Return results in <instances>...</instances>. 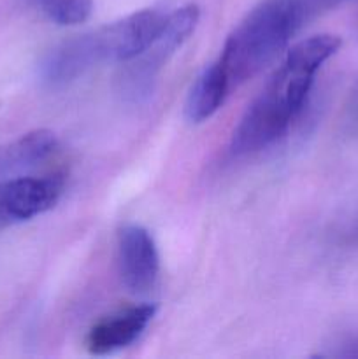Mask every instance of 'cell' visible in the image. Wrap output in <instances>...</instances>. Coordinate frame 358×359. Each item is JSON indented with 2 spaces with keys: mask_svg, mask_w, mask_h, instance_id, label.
I'll return each instance as SVG.
<instances>
[{
  "mask_svg": "<svg viewBox=\"0 0 358 359\" xmlns=\"http://www.w3.org/2000/svg\"><path fill=\"white\" fill-rule=\"evenodd\" d=\"M304 27L291 0H263L228 35L220 62L230 90L258 74Z\"/></svg>",
  "mask_w": 358,
  "mask_h": 359,
  "instance_id": "obj_1",
  "label": "cell"
},
{
  "mask_svg": "<svg viewBox=\"0 0 358 359\" xmlns=\"http://www.w3.org/2000/svg\"><path fill=\"white\" fill-rule=\"evenodd\" d=\"M297 112L283 88L270 77L260 97L246 109L239 121L232 135V154L242 156L265 149L286 132Z\"/></svg>",
  "mask_w": 358,
  "mask_h": 359,
  "instance_id": "obj_2",
  "label": "cell"
},
{
  "mask_svg": "<svg viewBox=\"0 0 358 359\" xmlns=\"http://www.w3.org/2000/svg\"><path fill=\"white\" fill-rule=\"evenodd\" d=\"M200 9L195 4H186L174 13L167 14V21L161 30L160 37L150 46L144 53L130 60L121 77V86L126 95L133 98H140L150 93L153 88V81L160 72L164 62H167L175 49L181 48L190 35L195 32L199 23Z\"/></svg>",
  "mask_w": 358,
  "mask_h": 359,
  "instance_id": "obj_3",
  "label": "cell"
},
{
  "mask_svg": "<svg viewBox=\"0 0 358 359\" xmlns=\"http://www.w3.org/2000/svg\"><path fill=\"white\" fill-rule=\"evenodd\" d=\"M165 21L167 14L161 11L144 9L97 30L104 62H130L139 56L160 37Z\"/></svg>",
  "mask_w": 358,
  "mask_h": 359,
  "instance_id": "obj_4",
  "label": "cell"
},
{
  "mask_svg": "<svg viewBox=\"0 0 358 359\" xmlns=\"http://www.w3.org/2000/svg\"><path fill=\"white\" fill-rule=\"evenodd\" d=\"M118 259L123 283L133 293H144L157 283L160 256L146 228L126 224L119 230Z\"/></svg>",
  "mask_w": 358,
  "mask_h": 359,
  "instance_id": "obj_5",
  "label": "cell"
},
{
  "mask_svg": "<svg viewBox=\"0 0 358 359\" xmlns=\"http://www.w3.org/2000/svg\"><path fill=\"white\" fill-rule=\"evenodd\" d=\"M154 305H139L119 314L102 319L88 332L86 349L95 356H104L135 342L154 318Z\"/></svg>",
  "mask_w": 358,
  "mask_h": 359,
  "instance_id": "obj_6",
  "label": "cell"
},
{
  "mask_svg": "<svg viewBox=\"0 0 358 359\" xmlns=\"http://www.w3.org/2000/svg\"><path fill=\"white\" fill-rule=\"evenodd\" d=\"M104 62L97 30L77 35L53 49L42 63V77L51 84L74 81L95 63Z\"/></svg>",
  "mask_w": 358,
  "mask_h": 359,
  "instance_id": "obj_7",
  "label": "cell"
},
{
  "mask_svg": "<svg viewBox=\"0 0 358 359\" xmlns=\"http://www.w3.org/2000/svg\"><path fill=\"white\" fill-rule=\"evenodd\" d=\"M228 91H230L228 76L225 67L218 60L204 69L192 84L185 104L186 119L192 123H202L209 119L221 107Z\"/></svg>",
  "mask_w": 358,
  "mask_h": 359,
  "instance_id": "obj_8",
  "label": "cell"
},
{
  "mask_svg": "<svg viewBox=\"0 0 358 359\" xmlns=\"http://www.w3.org/2000/svg\"><path fill=\"white\" fill-rule=\"evenodd\" d=\"M53 23L72 27L84 23L91 16L93 0H32Z\"/></svg>",
  "mask_w": 358,
  "mask_h": 359,
  "instance_id": "obj_9",
  "label": "cell"
},
{
  "mask_svg": "<svg viewBox=\"0 0 358 359\" xmlns=\"http://www.w3.org/2000/svg\"><path fill=\"white\" fill-rule=\"evenodd\" d=\"M16 223L18 219L13 209V202H11L7 181H0V230Z\"/></svg>",
  "mask_w": 358,
  "mask_h": 359,
  "instance_id": "obj_10",
  "label": "cell"
},
{
  "mask_svg": "<svg viewBox=\"0 0 358 359\" xmlns=\"http://www.w3.org/2000/svg\"><path fill=\"white\" fill-rule=\"evenodd\" d=\"M353 235H354V237L358 238V223H357V226H354V230H353Z\"/></svg>",
  "mask_w": 358,
  "mask_h": 359,
  "instance_id": "obj_11",
  "label": "cell"
}]
</instances>
